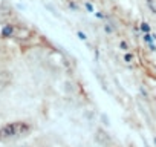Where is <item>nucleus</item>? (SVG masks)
<instances>
[{
	"label": "nucleus",
	"instance_id": "nucleus-1",
	"mask_svg": "<svg viewBox=\"0 0 156 147\" xmlns=\"http://www.w3.org/2000/svg\"><path fill=\"white\" fill-rule=\"evenodd\" d=\"M32 124L28 121H12L0 127V140H17L32 132Z\"/></svg>",
	"mask_w": 156,
	"mask_h": 147
},
{
	"label": "nucleus",
	"instance_id": "nucleus-2",
	"mask_svg": "<svg viewBox=\"0 0 156 147\" xmlns=\"http://www.w3.org/2000/svg\"><path fill=\"white\" fill-rule=\"evenodd\" d=\"M14 81V74L9 69H2L0 71V92L6 90Z\"/></svg>",
	"mask_w": 156,
	"mask_h": 147
},
{
	"label": "nucleus",
	"instance_id": "nucleus-3",
	"mask_svg": "<svg viewBox=\"0 0 156 147\" xmlns=\"http://www.w3.org/2000/svg\"><path fill=\"white\" fill-rule=\"evenodd\" d=\"M94 140L97 144H99L101 147H107L110 144V135L107 133V130H104L103 127H98L95 130V135H94Z\"/></svg>",
	"mask_w": 156,
	"mask_h": 147
},
{
	"label": "nucleus",
	"instance_id": "nucleus-4",
	"mask_svg": "<svg viewBox=\"0 0 156 147\" xmlns=\"http://www.w3.org/2000/svg\"><path fill=\"white\" fill-rule=\"evenodd\" d=\"M31 37H32V32H31V29H28V28H25V26H15L14 39L25 41V40H29Z\"/></svg>",
	"mask_w": 156,
	"mask_h": 147
},
{
	"label": "nucleus",
	"instance_id": "nucleus-5",
	"mask_svg": "<svg viewBox=\"0 0 156 147\" xmlns=\"http://www.w3.org/2000/svg\"><path fill=\"white\" fill-rule=\"evenodd\" d=\"M14 32H15V25H6L2 29V37L9 39V37H14Z\"/></svg>",
	"mask_w": 156,
	"mask_h": 147
},
{
	"label": "nucleus",
	"instance_id": "nucleus-6",
	"mask_svg": "<svg viewBox=\"0 0 156 147\" xmlns=\"http://www.w3.org/2000/svg\"><path fill=\"white\" fill-rule=\"evenodd\" d=\"M118 48L121 49V51H124V52H128V51H130V46H128V43H127L126 40H119Z\"/></svg>",
	"mask_w": 156,
	"mask_h": 147
},
{
	"label": "nucleus",
	"instance_id": "nucleus-7",
	"mask_svg": "<svg viewBox=\"0 0 156 147\" xmlns=\"http://www.w3.org/2000/svg\"><path fill=\"white\" fill-rule=\"evenodd\" d=\"M133 58H135V57H133V54H130V52H126V54H124V58H123V60H124L126 63H128V64H130V63L133 61Z\"/></svg>",
	"mask_w": 156,
	"mask_h": 147
},
{
	"label": "nucleus",
	"instance_id": "nucleus-8",
	"mask_svg": "<svg viewBox=\"0 0 156 147\" xmlns=\"http://www.w3.org/2000/svg\"><path fill=\"white\" fill-rule=\"evenodd\" d=\"M141 31H142L144 34L150 32V31H152V29H150V25H149V23H141Z\"/></svg>",
	"mask_w": 156,
	"mask_h": 147
},
{
	"label": "nucleus",
	"instance_id": "nucleus-9",
	"mask_svg": "<svg viewBox=\"0 0 156 147\" xmlns=\"http://www.w3.org/2000/svg\"><path fill=\"white\" fill-rule=\"evenodd\" d=\"M142 39H144V40H145L147 43H149V44H150V43L153 41V39H152V34H150V32H147V34H144V37H142Z\"/></svg>",
	"mask_w": 156,
	"mask_h": 147
},
{
	"label": "nucleus",
	"instance_id": "nucleus-10",
	"mask_svg": "<svg viewBox=\"0 0 156 147\" xmlns=\"http://www.w3.org/2000/svg\"><path fill=\"white\" fill-rule=\"evenodd\" d=\"M84 6H86V9H87L89 12H95V9H94V6L90 5V2H86V3H84Z\"/></svg>",
	"mask_w": 156,
	"mask_h": 147
},
{
	"label": "nucleus",
	"instance_id": "nucleus-11",
	"mask_svg": "<svg viewBox=\"0 0 156 147\" xmlns=\"http://www.w3.org/2000/svg\"><path fill=\"white\" fill-rule=\"evenodd\" d=\"M78 37H80L81 40H86V34L84 32H78Z\"/></svg>",
	"mask_w": 156,
	"mask_h": 147
},
{
	"label": "nucleus",
	"instance_id": "nucleus-12",
	"mask_svg": "<svg viewBox=\"0 0 156 147\" xmlns=\"http://www.w3.org/2000/svg\"><path fill=\"white\" fill-rule=\"evenodd\" d=\"M104 29H106L107 32H112V31H113V29H112V28H110V26H107V25H106V28H104Z\"/></svg>",
	"mask_w": 156,
	"mask_h": 147
},
{
	"label": "nucleus",
	"instance_id": "nucleus-13",
	"mask_svg": "<svg viewBox=\"0 0 156 147\" xmlns=\"http://www.w3.org/2000/svg\"><path fill=\"white\" fill-rule=\"evenodd\" d=\"M18 147H31V146H28V144H23V146H18Z\"/></svg>",
	"mask_w": 156,
	"mask_h": 147
},
{
	"label": "nucleus",
	"instance_id": "nucleus-14",
	"mask_svg": "<svg viewBox=\"0 0 156 147\" xmlns=\"http://www.w3.org/2000/svg\"><path fill=\"white\" fill-rule=\"evenodd\" d=\"M155 144H156V138H155Z\"/></svg>",
	"mask_w": 156,
	"mask_h": 147
}]
</instances>
